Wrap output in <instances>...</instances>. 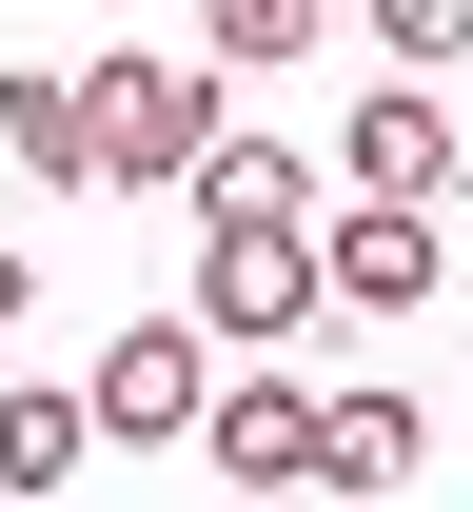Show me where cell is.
I'll list each match as a JSON object with an SVG mask.
<instances>
[{
  "mask_svg": "<svg viewBox=\"0 0 473 512\" xmlns=\"http://www.w3.org/2000/svg\"><path fill=\"white\" fill-rule=\"evenodd\" d=\"M20 316H40V276H20V256H0V335H20Z\"/></svg>",
  "mask_w": 473,
  "mask_h": 512,
  "instance_id": "cell-11",
  "label": "cell"
},
{
  "mask_svg": "<svg viewBox=\"0 0 473 512\" xmlns=\"http://www.w3.org/2000/svg\"><path fill=\"white\" fill-rule=\"evenodd\" d=\"M414 296H434V217L336 197V217H316V316H414Z\"/></svg>",
  "mask_w": 473,
  "mask_h": 512,
  "instance_id": "cell-6",
  "label": "cell"
},
{
  "mask_svg": "<svg viewBox=\"0 0 473 512\" xmlns=\"http://www.w3.org/2000/svg\"><path fill=\"white\" fill-rule=\"evenodd\" d=\"M276 512H316V493H276Z\"/></svg>",
  "mask_w": 473,
  "mask_h": 512,
  "instance_id": "cell-12",
  "label": "cell"
},
{
  "mask_svg": "<svg viewBox=\"0 0 473 512\" xmlns=\"http://www.w3.org/2000/svg\"><path fill=\"white\" fill-rule=\"evenodd\" d=\"M79 453H99V414H79L60 375H20V394H0V512H40V493L79 473Z\"/></svg>",
  "mask_w": 473,
  "mask_h": 512,
  "instance_id": "cell-8",
  "label": "cell"
},
{
  "mask_svg": "<svg viewBox=\"0 0 473 512\" xmlns=\"http://www.w3.org/2000/svg\"><path fill=\"white\" fill-rule=\"evenodd\" d=\"M79 414H99V453H178V434L217 414V335H198V316H119L99 375H79Z\"/></svg>",
  "mask_w": 473,
  "mask_h": 512,
  "instance_id": "cell-3",
  "label": "cell"
},
{
  "mask_svg": "<svg viewBox=\"0 0 473 512\" xmlns=\"http://www.w3.org/2000/svg\"><path fill=\"white\" fill-rule=\"evenodd\" d=\"M316 40V0H217V79H257V60H296Z\"/></svg>",
  "mask_w": 473,
  "mask_h": 512,
  "instance_id": "cell-10",
  "label": "cell"
},
{
  "mask_svg": "<svg viewBox=\"0 0 473 512\" xmlns=\"http://www.w3.org/2000/svg\"><path fill=\"white\" fill-rule=\"evenodd\" d=\"M0 158L60 178V197H99V158H79V79H60V60H0Z\"/></svg>",
  "mask_w": 473,
  "mask_h": 512,
  "instance_id": "cell-9",
  "label": "cell"
},
{
  "mask_svg": "<svg viewBox=\"0 0 473 512\" xmlns=\"http://www.w3.org/2000/svg\"><path fill=\"white\" fill-rule=\"evenodd\" d=\"M336 178H355V197H395V217H434V197H473V138L434 119L414 79H375V99L336 119Z\"/></svg>",
  "mask_w": 473,
  "mask_h": 512,
  "instance_id": "cell-4",
  "label": "cell"
},
{
  "mask_svg": "<svg viewBox=\"0 0 473 512\" xmlns=\"http://www.w3.org/2000/svg\"><path fill=\"white\" fill-rule=\"evenodd\" d=\"M79 158H99V197H198L217 178V60H79Z\"/></svg>",
  "mask_w": 473,
  "mask_h": 512,
  "instance_id": "cell-1",
  "label": "cell"
},
{
  "mask_svg": "<svg viewBox=\"0 0 473 512\" xmlns=\"http://www.w3.org/2000/svg\"><path fill=\"white\" fill-rule=\"evenodd\" d=\"M198 335H217V375L237 355H296L316 335V237L296 217H198Z\"/></svg>",
  "mask_w": 473,
  "mask_h": 512,
  "instance_id": "cell-2",
  "label": "cell"
},
{
  "mask_svg": "<svg viewBox=\"0 0 473 512\" xmlns=\"http://www.w3.org/2000/svg\"><path fill=\"white\" fill-rule=\"evenodd\" d=\"M198 453H217V473H257V512H276V493H316V375L237 355V375H217V414H198Z\"/></svg>",
  "mask_w": 473,
  "mask_h": 512,
  "instance_id": "cell-5",
  "label": "cell"
},
{
  "mask_svg": "<svg viewBox=\"0 0 473 512\" xmlns=\"http://www.w3.org/2000/svg\"><path fill=\"white\" fill-rule=\"evenodd\" d=\"M414 453H434L414 394H316V512L336 493H414Z\"/></svg>",
  "mask_w": 473,
  "mask_h": 512,
  "instance_id": "cell-7",
  "label": "cell"
}]
</instances>
